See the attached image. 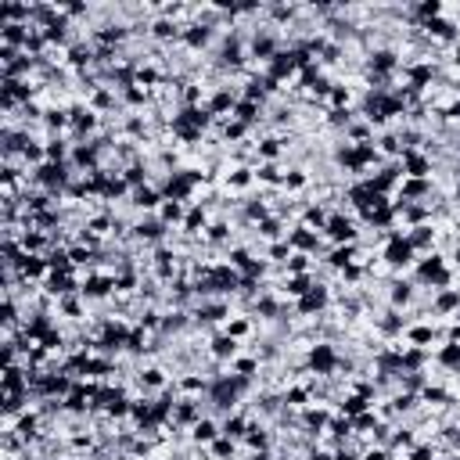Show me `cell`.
Wrapping results in <instances>:
<instances>
[{"label":"cell","instance_id":"obj_10","mask_svg":"<svg viewBox=\"0 0 460 460\" xmlns=\"http://www.w3.org/2000/svg\"><path fill=\"white\" fill-rule=\"evenodd\" d=\"M342 410H345V413H352V417H360V413L367 410V399H363V396H349Z\"/></svg>","mask_w":460,"mask_h":460},{"label":"cell","instance_id":"obj_21","mask_svg":"<svg viewBox=\"0 0 460 460\" xmlns=\"http://www.w3.org/2000/svg\"><path fill=\"white\" fill-rule=\"evenodd\" d=\"M223 432H227V435H241V432H244V421H241V417H230V421L223 424Z\"/></svg>","mask_w":460,"mask_h":460},{"label":"cell","instance_id":"obj_32","mask_svg":"<svg viewBox=\"0 0 460 460\" xmlns=\"http://www.w3.org/2000/svg\"><path fill=\"white\" fill-rule=\"evenodd\" d=\"M230 180H234V184H237V187H244V184H248V169H237V173H234V176H230Z\"/></svg>","mask_w":460,"mask_h":460},{"label":"cell","instance_id":"obj_35","mask_svg":"<svg viewBox=\"0 0 460 460\" xmlns=\"http://www.w3.org/2000/svg\"><path fill=\"white\" fill-rule=\"evenodd\" d=\"M201 220H205V216H201V208H194V213H191V216H187V227H198V223H201Z\"/></svg>","mask_w":460,"mask_h":460},{"label":"cell","instance_id":"obj_5","mask_svg":"<svg viewBox=\"0 0 460 460\" xmlns=\"http://www.w3.org/2000/svg\"><path fill=\"white\" fill-rule=\"evenodd\" d=\"M406 169H410V176L421 180V176H428L432 165H428V158H421V155H406Z\"/></svg>","mask_w":460,"mask_h":460},{"label":"cell","instance_id":"obj_34","mask_svg":"<svg viewBox=\"0 0 460 460\" xmlns=\"http://www.w3.org/2000/svg\"><path fill=\"white\" fill-rule=\"evenodd\" d=\"M259 176H263V180H277V169H273V165H263Z\"/></svg>","mask_w":460,"mask_h":460},{"label":"cell","instance_id":"obj_25","mask_svg":"<svg viewBox=\"0 0 460 460\" xmlns=\"http://www.w3.org/2000/svg\"><path fill=\"white\" fill-rule=\"evenodd\" d=\"M392 299H396V302H406V299H410V288H406V284H396Z\"/></svg>","mask_w":460,"mask_h":460},{"label":"cell","instance_id":"obj_27","mask_svg":"<svg viewBox=\"0 0 460 460\" xmlns=\"http://www.w3.org/2000/svg\"><path fill=\"white\" fill-rule=\"evenodd\" d=\"M248 432H252V435H248V442H252V446H266V435H263L259 428H248Z\"/></svg>","mask_w":460,"mask_h":460},{"label":"cell","instance_id":"obj_20","mask_svg":"<svg viewBox=\"0 0 460 460\" xmlns=\"http://www.w3.org/2000/svg\"><path fill=\"white\" fill-rule=\"evenodd\" d=\"M288 291H291V295H306V291H309L306 277H295V280H288Z\"/></svg>","mask_w":460,"mask_h":460},{"label":"cell","instance_id":"obj_9","mask_svg":"<svg viewBox=\"0 0 460 460\" xmlns=\"http://www.w3.org/2000/svg\"><path fill=\"white\" fill-rule=\"evenodd\" d=\"M252 51H256L259 58H270V54H273V40H270V36H256V40H252Z\"/></svg>","mask_w":460,"mask_h":460},{"label":"cell","instance_id":"obj_16","mask_svg":"<svg viewBox=\"0 0 460 460\" xmlns=\"http://www.w3.org/2000/svg\"><path fill=\"white\" fill-rule=\"evenodd\" d=\"M137 234H140V237H158V234H162V223L148 220V223H140V227H137Z\"/></svg>","mask_w":460,"mask_h":460},{"label":"cell","instance_id":"obj_23","mask_svg":"<svg viewBox=\"0 0 460 460\" xmlns=\"http://www.w3.org/2000/svg\"><path fill=\"white\" fill-rule=\"evenodd\" d=\"M432 29H435V36H442V40H449V36H453V25H449V22H435Z\"/></svg>","mask_w":460,"mask_h":460},{"label":"cell","instance_id":"obj_22","mask_svg":"<svg viewBox=\"0 0 460 460\" xmlns=\"http://www.w3.org/2000/svg\"><path fill=\"white\" fill-rule=\"evenodd\" d=\"M205 40H208V29H201V25L187 32V44H205Z\"/></svg>","mask_w":460,"mask_h":460},{"label":"cell","instance_id":"obj_38","mask_svg":"<svg viewBox=\"0 0 460 460\" xmlns=\"http://www.w3.org/2000/svg\"><path fill=\"white\" fill-rule=\"evenodd\" d=\"M144 381H148V385H162V374H158V370H148Z\"/></svg>","mask_w":460,"mask_h":460},{"label":"cell","instance_id":"obj_28","mask_svg":"<svg viewBox=\"0 0 460 460\" xmlns=\"http://www.w3.org/2000/svg\"><path fill=\"white\" fill-rule=\"evenodd\" d=\"M155 32H158V36H173V32H176V29H173V25H169V22H158V25H155Z\"/></svg>","mask_w":460,"mask_h":460},{"label":"cell","instance_id":"obj_33","mask_svg":"<svg viewBox=\"0 0 460 460\" xmlns=\"http://www.w3.org/2000/svg\"><path fill=\"white\" fill-rule=\"evenodd\" d=\"M302 184H306L302 173H291V176H288V187H302Z\"/></svg>","mask_w":460,"mask_h":460},{"label":"cell","instance_id":"obj_43","mask_svg":"<svg viewBox=\"0 0 460 460\" xmlns=\"http://www.w3.org/2000/svg\"><path fill=\"white\" fill-rule=\"evenodd\" d=\"M449 115H453V119H460V104H453V108H449Z\"/></svg>","mask_w":460,"mask_h":460},{"label":"cell","instance_id":"obj_3","mask_svg":"<svg viewBox=\"0 0 460 460\" xmlns=\"http://www.w3.org/2000/svg\"><path fill=\"white\" fill-rule=\"evenodd\" d=\"M327 234H331L334 241H352V237H356L352 223H349V220H342V216H331V220H327Z\"/></svg>","mask_w":460,"mask_h":460},{"label":"cell","instance_id":"obj_40","mask_svg":"<svg viewBox=\"0 0 460 460\" xmlns=\"http://www.w3.org/2000/svg\"><path fill=\"white\" fill-rule=\"evenodd\" d=\"M47 155H51V158H61V155H65V148H61V144H51V148H47Z\"/></svg>","mask_w":460,"mask_h":460},{"label":"cell","instance_id":"obj_13","mask_svg":"<svg viewBox=\"0 0 460 460\" xmlns=\"http://www.w3.org/2000/svg\"><path fill=\"white\" fill-rule=\"evenodd\" d=\"M291 244H299V248H316V234L295 230V234H291Z\"/></svg>","mask_w":460,"mask_h":460},{"label":"cell","instance_id":"obj_12","mask_svg":"<svg viewBox=\"0 0 460 460\" xmlns=\"http://www.w3.org/2000/svg\"><path fill=\"white\" fill-rule=\"evenodd\" d=\"M392 65H396V54L392 51H378V54H374V68H378V72H385Z\"/></svg>","mask_w":460,"mask_h":460},{"label":"cell","instance_id":"obj_44","mask_svg":"<svg viewBox=\"0 0 460 460\" xmlns=\"http://www.w3.org/2000/svg\"><path fill=\"white\" fill-rule=\"evenodd\" d=\"M456 65H460V51H456Z\"/></svg>","mask_w":460,"mask_h":460},{"label":"cell","instance_id":"obj_11","mask_svg":"<svg viewBox=\"0 0 460 460\" xmlns=\"http://www.w3.org/2000/svg\"><path fill=\"white\" fill-rule=\"evenodd\" d=\"M439 360H442L446 367H460V345H446V349L439 352Z\"/></svg>","mask_w":460,"mask_h":460},{"label":"cell","instance_id":"obj_19","mask_svg":"<svg viewBox=\"0 0 460 460\" xmlns=\"http://www.w3.org/2000/svg\"><path fill=\"white\" fill-rule=\"evenodd\" d=\"M453 306H460V295H456V291H446V295H439V309H453Z\"/></svg>","mask_w":460,"mask_h":460},{"label":"cell","instance_id":"obj_31","mask_svg":"<svg viewBox=\"0 0 460 460\" xmlns=\"http://www.w3.org/2000/svg\"><path fill=\"white\" fill-rule=\"evenodd\" d=\"M263 155L273 158V155H277V140H263Z\"/></svg>","mask_w":460,"mask_h":460},{"label":"cell","instance_id":"obj_6","mask_svg":"<svg viewBox=\"0 0 460 460\" xmlns=\"http://www.w3.org/2000/svg\"><path fill=\"white\" fill-rule=\"evenodd\" d=\"M234 349H237L234 334H220V338L213 342V352H216V356H234Z\"/></svg>","mask_w":460,"mask_h":460},{"label":"cell","instance_id":"obj_36","mask_svg":"<svg viewBox=\"0 0 460 460\" xmlns=\"http://www.w3.org/2000/svg\"><path fill=\"white\" fill-rule=\"evenodd\" d=\"M410 442H413L410 432H399V435H396V446H410Z\"/></svg>","mask_w":460,"mask_h":460},{"label":"cell","instance_id":"obj_8","mask_svg":"<svg viewBox=\"0 0 460 460\" xmlns=\"http://www.w3.org/2000/svg\"><path fill=\"white\" fill-rule=\"evenodd\" d=\"M194 439H198V442L216 439V424H213V421H198V424H194Z\"/></svg>","mask_w":460,"mask_h":460},{"label":"cell","instance_id":"obj_26","mask_svg":"<svg viewBox=\"0 0 460 460\" xmlns=\"http://www.w3.org/2000/svg\"><path fill=\"white\" fill-rule=\"evenodd\" d=\"M72 61H76V65H87V61H90V51L76 47V51H72Z\"/></svg>","mask_w":460,"mask_h":460},{"label":"cell","instance_id":"obj_14","mask_svg":"<svg viewBox=\"0 0 460 460\" xmlns=\"http://www.w3.org/2000/svg\"><path fill=\"white\" fill-rule=\"evenodd\" d=\"M68 288H72V277H68V273H61V277L54 273V277H51V291H58V295H61V291H68Z\"/></svg>","mask_w":460,"mask_h":460},{"label":"cell","instance_id":"obj_24","mask_svg":"<svg viewBox=\"0 0 460 460\" xmlns=\"http://www.w3.org/2000/svg\"><path fill=\"white\" fill-rule=\"evenodd\" d=\"M162 216H165V220H180V205H176V201H169V205L162 208Z\"/></svg>","mask_w":460,"mask_h":460},{"label":"cell","instance_id":"obj_15","mask_svg":"<svg viewBox=\"0 0 460 460\" xmlns=\"http://www.w3.org/2000/svg\"><path fill=\"white\" fill-rule=\"evenodd\" d=\"M133 198H137V205H144V208H151V205H155V201H158V194H155V191H151V187H144V191H137V194H133Z\"/></svg>","mask_w":460,"mask_h":460},{"label":"cell","instance_id":"obj_4","mask_svg":"<svg viewBox=\"0 0 460 460\" xmlns=\"http://www.w3.org/2000/svg\"><path fill=\"white\" fill-rule=\"evenodd\" d=\"M324 302H327V291H324V288H313V291H306V295H302V302H299V306L309 313V309H320Z\"/></svg>","mask_w":460,"mask_h":460},{"label":"cell","instance_id":"obj_41","mask_svg":"<svg viewBox=\"0 0 460 460\" xmlns=\"http://www.w3.org/2000/svg\"><path fill=\"white\" fill-rule=\"evenodd\" d=\"M263 234H266V237H273V234H277V223H273V220H266V223H263Z\"/></svg>","mask_w":460,"mask_h":460},{"label":"cell","instance_id":"obj_39","mask_svg":"<svg viewBox=\"0 0 460 460\" xmlns=\"http://www.w3.org/2000/svg\"><path fill=\"white\" fill-rule=\"evenodd\" d=\"M410 460H432V449H413Z\"/></svg>","mask_w":460,"mask_h":460},{"label":"cell","instance_id":"obj_37","mask_svg":"<svg viewBox=\"0 0 460 460\" xmlns=\"http://www.w3.org/2000/svg\"><path fill=\"white\" fill-rule=\"evenodd\" d=\"M345 97H349V90H342V87H338V90H334V94H331V101H334V104H342Z\"/></svg>","mask_w":460,"mask_h":460},{"label":"cell","instance_id":"obj_7","mask_svg":"<svg viewBox=\"0 0 460 460\" xmlns=\"http://www.w3.org/2000/svg\"><path fill=\"white\" fill-rule=\"evenodd\" d=\"M65 180V173H61V165H44L40 169V184H47V187H54V184H61Z\"/></svg>","mask_w":460,"mask_h":460},{"label":"cell","instance_id":"obj_2","mask_svg":"<svg viewBox=\"0 0 460 460\" xmlns=\"http://www.w3.org/2000/svg\"><path fill=\"white\" fill-rule=\"evenodd\" d=\"M385 256H388V263H392V266H406V263H410V256H413V244H410V241H403V237H392V244H388V252H385Z\"/></svg>","mask_w":460,"mask_h":460},{"label":"cell","instance_id":"obj_30","mask_svg":"<svg viewBox=\"0 0 460 460\" xmlns=\"http://www.w3.org/2000/svg\"><path fill=\"white\" fill-rule=\"evenodd\" d=\"M417 11H421V15H428V18H432V15H439V4H435V0H432V4H421V8H417Z\"/></svg>","mask_w":460,"mask_h":460},{"label":"cell","instance_id":"obj_18","mask_svg":"<svg viewBox=\"0 0 460 460\" xmlns=\"http://www.w3.org/2000/svg\"><path fill=\"white\" fill-rule=\"evenodd\" d=\"M349 259H352V248H334V256H331L334 266H345Z\"/></svg>","mask_w":460,"mask_h":460},{"label":"cell","instance_id":"obj_42","mask_svg":"<svg viewBox=\"0 0 460 460\" xmlns=\"http://www.w3.org/2000/svg\"><path fill=\"white\" fill-rule=\"evenodd\" d=\"M363 460H388V456H385V453H381V449H374V453H367V456H363Z\"/></svg>","mask_w":460,"mask_h":460},{"label":"cell","instance_id":"obj_1","mask_svg":"<svg viewBox=\"0 0 460 460\" xmlns=\"http://www.w3.org/2000/svg\"><path fill=\"white\" fill-rule=\"evenodd\" d=\"M334 363H338V360H334V349H331V345H316V349L309 352V367H313L316 374H331Z\"/></svg>","mask_w":460,"mask_h":460},{"label":"cell","instance_id":"obj_17","mask_svg":"<svg viewBox=\"0 0 460 460\" xmlns=\"http://www.w3.org/2000/svg\"><path fill=\"white\" fill-rule=\"evenodd\" d=\"M44 266H47V263H40V259H29V256H25V263H22L25 277H36V273H44Z\"/></svg>","mask_w":460,"mask_h":460},{"label":"cell","instance_id":"obj_29","mask_svg":"<svg viewBox=\"0 0 460 460\" xmlns=\"http://www.w3.org/2000/svg\"><path fill=\"white\" fill-rule=\"evenodd\" d=\"M306 223H324V213H320V208H309V213H306Z\"/></svg>","mask_w":460,"mask_h":460}]
</instances>
